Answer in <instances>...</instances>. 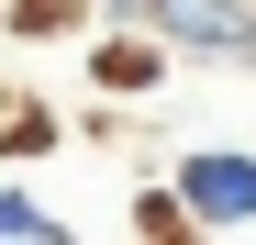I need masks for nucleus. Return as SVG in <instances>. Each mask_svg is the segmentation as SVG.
I'll return each instance as SVG.
<instances>
[{
  "mask_svg": "<svg viewBox=\"0 0 256 245\" xmlns=\"http://www.w3.org/2000/svg\"><path fill=\"white\" fill-rule=\"evenodd\" d=\"M167 200L190 234H245L256 223V145H190L167 168Z\"/></svg>",
  "mask_w": 256,
  "mask_h": 245,
  "instance_id": "nucleus-1",
  "label": "nucleus"
},
{
  "mask_svg": "<svg viewBox=\"0 0 256 245\" xmlns=\"http://www.w3.org/2000/svg\"><path fill=\"white\" fill-rule=\"evenodd\" d=\"M134 22L190 45V56H212V67H256V0H145Z\"/></svg>",
  "mask_w": 256,
  "mask_h": 245,
  "instance_id": "nucleus-2",
  "label": "nucleus"
},
{
  "mask_svg": "<svg viewBox=\"0 0 256 245\" xmlns=\"http://www.w3.org/2000/svg\"><path fill=\"white\" fill-rule=\"evenodd\" d=\"M90 78H100L112 100H134V90L167 78V45H145V34H100V45H90Z\"/></svg>",
  "mask_w": 256,
  "mask_h": 245,
  "instance_id": "nucleus-3",
  "label": "nucleus"
},
{
  "mask_svg": "<svg viewBox=\"0 0 256 245\" xmlns=\"http://www.w3.org/2000/svg\"><path fill=\"white\" fill-rule=\"evenodd\" d=\"M0 245H78V234H67L34 190H0Z\"/></svg>",
  "mask_w": 256,
  "mask_h": 245,
  "instance_id": "nucleus-4",
  "label": "nucleus"
},
{
  "mask_svg": "<svg viewBox=\"0 0 256 245\" xmlns=\"http://www.w3.org/2000/svg\"><path fill=\"white\" fill-rule=\"evenodd\" d=\"M0 12H12V34H78L90 0H0Z\"/></svg>",
  "mask_w": 256,
  "mask_h": 245,
  "instance_id": "nucleus-5",
  "label": "nucleus"
},
{
  "mask_svg": "<svg viewBox=\"0 0 256 245\" xmlns=\"http://www.w3.org/2000/svg\"><path fill=\"white\" fill-rule=\"evenodd\" d=\"M56 145V112H0V156H45Z\"/></svg>",
  "mask_w": 256,
  "mask_h": 245,
  "instance_id": "nucleus-6",
  "label": "nucleus"
},
{
  "mask_svg": "<svg viewBox=\"0 0 256 245\" xmlns=\"http://www.w3.org/2000/svg\"><path fill=\"white\" fill-rule=\"evenodd\" d=\"M134 234H178V200H167V178H156V190L134 200Z\"/></svg>",
  "mask_w": 256,
  "mask_h": 245,
  "instance_id": "nucleus-7",
  "label": "nucleus"
},
{
  "mask_svg": "<svg viewBox=\"0 0 256 245\" xmlns=\"http://www.w3.org/2000/svg\"><path fill=\"white\" fill-rule=\"evenodd\" d=\"M134 245H212V234H190V223H178V234H134Z\"/></svg>",
  "mask_w": 256,
  "mask_h": 245,
  "instance_id": "nucleus-8",
  "label": "nucleus"
},
{
  "mask_svg": "<svg viewBox=\"0 0 256 245\" xmlns=\"http://www.w3.org/2000/svg\"><path fill=\"white\" fill-rule=\"evenodd\" d=\"M90 12H122V22H134V12H145V0H90Z\"/></svg>",
  "mask_w": 256,
  "mask_h": 245,
  "instance_id": "nucleus-9",
  "label": "nucleus"
}]
</instances>
